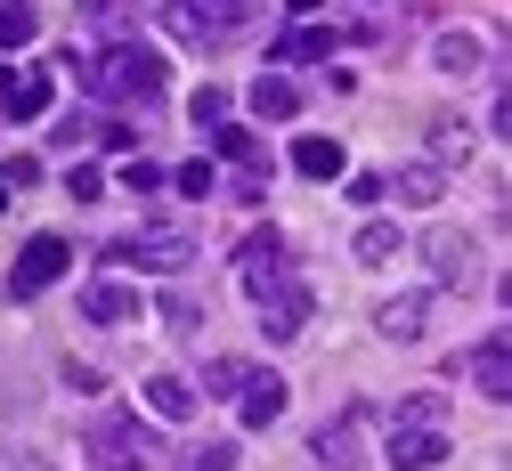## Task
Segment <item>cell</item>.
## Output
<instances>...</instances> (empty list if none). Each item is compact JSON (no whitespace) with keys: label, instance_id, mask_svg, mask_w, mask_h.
Here are the masks:
<instances>
[{"label":"cell","instance_id":"obj_1","mask_svg":"<svg viewBox=\"0 0 512 471\" xmlns=\"http://www.w3.org/2000/svg\"><path fill=\"white\" fill-rule=\"evenodd\" d=\"M90 90L114 98V106H155L163 98V57L155 49H114L98 74H90Z\"/></svg>","mask_w":512,"mask_h":471},{"label":"cell","instance_id":"obj_2","mask_svg":"<svg viewBox=\"0 0 512 471\" xmlns=\"http://www.w3.org/2000/svg\"><path fill=\"white\" fill-rule=\"evenodd\" d=\"M147 463H155V439H147L139 415L106 407V415L90 423V471H147Z\"/></svg>","mask_w":512,"mask_h":471},{"label":"cell","instance_id":"obj_3","mask_svg":"<svg viewBox=\"0 0 512 471\" xmlns=\"http://www.w3.org/2000/svg\"><path fill=\"white\" fill-rule=\"evenodd\" d=\"M236 268H244V293H252V301H277V293L293 285V268H285V236H277V228H252V236L236 244Z\"/></svg>","mask_w":512,"mask_h":471},{"label":"cell","instance_id":"obj_4","mask_svg":"<svg viewBox=\"0 0 512 471\" xmlns=\"http://www.w3.org/2000/svg\"><path fill=\"white\" fill-rule=\"evenodd\" d=\"M74 268V252H66V236H33L25 252H17V268H9V293L17 301H33V293H49L57 277Z\"/></svg>","mask_w":512,"mask_h":471},{"label":"cell","instance_id":"obj_5","mask_svg":"<svg viewBox=\"0 0 512 471\" xmlns=\"http://www.w3.org/2000/svg\"><path fill=\"white\" fill-rule=\"evenodd\" d=\"M171 33L179 41H220V33H236L244 25V0H171Z\"/></svg>","mask_w":512,"mask_h":471},{"label":"cell","instance_id":"obj_6","mask_svg":"<svg viewBox=\"0 0 512 471\" xmlns=\"http://www.w3.org/2000/svg\"><path fill=\"white\" fill-rule=\"evenodd\" d=\"M391 463H399V471H431V463H447V423L391 415Z\"/></svg>","mask_w":512,"mask_h":471},{"label":"cell","instance_id":"obj_7","mask_svg":"<svg viewBox=\"0 0 512 471\" xmlns=\"http://www.w3.org/2000/svg\"><path fill=\"white\" fill-rule=\"evenodd\" d=\"M423 260H431V277H439L447 293H464V285H472V268H480V252H472L464 228H431V236H423Z\"/></svg>","mask_w":512,"mask_h":471},{"label":"cell","instance_id":"obj_8","mask_svg":"<svg viewBox=\"0 0 512 471\" xmlns=\"http://www.w3.org/2000/svg\"><path fill=\"white\" fill-rule=\"evenodd\" d=\"M285 398H293V390H285L277 374H244V382H236V423H244V431H269V423L285 415Z\"/></svg>","mask_w":512,"mask_h":471},{"label":"cell","instance_id":"obj_9","mask_svg":"<svg viewBox=\"0 0 512 471\" xmlns=\"http://www.w3.org/2000/svg\"><path fill=\"white\" fill-rule=\"evenodd\" d=\"M114 260H147V268H187V260H196V236H187V228H147V236H131V244H114Z\"/></svg>","mask_w":512,"mask_h":471},{"label":"cell","instance_id":"obj_10","mask_svg":"<svg viewBox=\"0 0 512 471\" xmlns=\"http://www.w3.org/2000/svg\"><path fill=\"white\" fill-rule=\"evenodd\" d=\"M472 390L488 398V407L512 398V333H488V342L472 350Z\"/></svg>","mask_w":512,"mask_h":471},{"label":"cell","instance_id":"obj_11","mask_svg":"<svg viewBox=\"0 0 512 471\" xmlns=\"http://www.w3.org/2000/svg\"><path fill=\"white\" fill-rule=\"evenodd\" d=\"M309 455H317V471H366V455H358V415L326 423V431L309 439Z\"/></svg>","mask_w":512,"mask_h":471},{"label":"cell","instance_id":"obj_12","mask_svg":"<svg viewBox=\"0 0 512 471\" xmlns=\"http://www.w3.org/2000/svg\"><path fill=\"white\" fill-rule=\"evenodd\" d=\"M423 325H431V301H423V293H399V301L374 309V333H382V342H423Z\"/></svg>","mask_w":512,"mask_h":471},{"label":"cell","instance_id":"obj_13","mask_svg":"<svg viewBox=\"0 0 512 471\" xmlns=\"http://www.w3.org/2000/svg\"><path fill=\"white\" fill-rule=\"evenodd\" d=\"M49 98H57V82H49V74H17V82H0V106H9V122H41V114H49Z\"/></svg>","mask_w":512,"mask_h":471},{"label":"cell","instance_id":"obj_14","mask_svg":"<svg viewBox=\"0 0 512 471\" xmlns=\"http://www.w3.org/2000/svg\"><path fill=\"white\" fill-rule=\"evenodd\" d=\"M82 317H90V325H131V317H139V293L106 277V285H90V293H82Z\"/></svg>","mask_w":512,"mask_h":471},{"label":"cell","instance_id":"obj_15","mask_svg":"<svg viewBox=\"0 0 512 471\" xmlns=\"http://www.w3.org/2000/svg\"><path fill=\"white\" fill-rule=\"evenodd\" d=\"M317 57H334V25H317V17L277 41V65H317Z\"/></svg>","mask_w":512,"mask_h":471},{"label":"cell","instance_id":"obj_16","mask_svg":"<svg viewBox=\"0 0 512 471\" xmlns=\"http://www.w3.org/2000/svg\"><path fill=\"white\" fill-rule=\"evenodd\" d=\"M301 317H309V293H301V285H285L277 301H261V333H269V342H293Z\"/></svg>","mask_w":512,"mask_h":471},{"label":"cell","instance_id":"obj_17","mask_svg":"<svg viewBox=\"0 0 512 471\" xmlns=\"http://www.w3.org/2000/svg\"><path fill=\"white\" fill-rule=\"evenodd\" d=\"M147 415L155 423H187V415H196V390H187L179 374H155L147 382Z\"/></svg>","mask_w":512,"mask_h":471},{"label":"cell","instance_id":"obj_18","mask_svg":"<svg viewBox=\"0 0 512 471\" xmlns=\"http://www.w3.org/2000/svg\"><path fill=\"white\" fill-rule=\"evenodd\" d=\"M431 57H439V74H480V65H488L480 33H439V41H431Z\"/></svg>","mask_w":512,"mask_h":471},{"label":"cell","instance_id":"obj_19","mask_svg":"<svg viewBox=\"0 0 512 471\" xmlns=\"http://www.w3.org/2000/svg\"><path fill=\"white\" fill-rule=\"evenodd\" d=\"M252 114H269V122H285V114H301V90L277 74V65H269V74L261 82H252Z\"/></svg>","mask_w":512,"mask_h":471},{"label":"cell","instance_id":"obj_20","mask_svg":"<svg viewBox=\"0 0 512 471\" xmlns=\"http://www.w3.org/2000/svg\"><path fill=\"white\" fill-rule=\"evenodd\" d=\"M293 171L301 179H342V139H301L293 147Z\"/></svg>","mask_w":512,"mask_h":471},{"label":"cell","instance_id":"obj_21","mask_svg":"<svg viewBox=\"0 0 512 471\" xmlns=\"http://www.w3.org/2000/svg\"><path fill=\"white\" fill-rule=\"evenodd\" d=\"M431 155H439V163H464V155H472V122L439 114V122H431Z\"/></svg>","mask_w":512,"mask_h":471},{"label":"cell","instance_id":"obj_22","mask_svg":"<svg viewBox=\"0 0 512 471\" xmlns=\"http://www.w3.org/2000/svg\"><path fill=\"white\" fill-rule=\"evenodd\" d=\"M399 244H407V236H399L391 220H366V228H358V260H391Z\"/></svg>","mask_w":512,"mask_h":471},{"label":"cell","instance_id":"obj_23","mask_svg":"<svg viewBox=\"0 0 512 471\" xmlns=\"http://www.w3.org/2000/svg\"><path fill=\"white\" fill-rule=\"evenodd\" d=\"M33 41V9L25 0H0V49H25Z\"/></svg>","mask_w":512,"mask_h":471},{"label":"cell","instance_id":"obj_24","mask_svg":"<svg viewBox=\"0 0 512 471\" xmlns=\"http://www.w3.org/2000/svg\"><path fill=\"white\" fill-rule=\"evenodd\" d=\"M212 147H220L228 163H252V155H261V139H252V130H236V122H212Z\"/></svg>","mask_w":512,"mask_h":471},{"label":"cell","instance_id":"obj_25","mask_svg":"<svg viewBox=\"0 0 512 471\" xmlns=\"http://www.w3.org/2000/svg\"><path fill=\"white\" fill-rule=\"evenodd\" d=\"M391 195H407V204H431V195H439V171H431V163H415V171H399V179H391Z\"/></svg>","mask_w":512,"mask_h":471},{"label":"cell","instance_id":"obj_26","mask_svg":"<svg viewBox=\"0 0 512 471\" xmlns=\"http://www.w3.org/2000/svg\"><path fill=\"white\" fill-rule=\"evenodd\" d=\"M163 325H171V333H204V309L187 301V293H163Z\"/></svg>","mask_w":512,"mask_h":471},{"label":"cell","instance_id":"obj_27","mask_svg":"<svg viewBox=\"0 0 512 471\" xmlns=\"http://www.w3.org/2000/svg\"><path fill=\"white\" fill-rule=\"evenodd\" d=\"M187 114H196L204 130H212V122H228V90H220V82H204L196 98H187Z\"/></svg>","mask_w":512,"mask_h":471},{"label":"cell","instance_id":"obj_28","mask_svg":"<svg viewBox=\"0 0 512 471\" xmlns=\"http://www.w3.org/2000/svg\"><path fill=\"white\" fill-rule=\"evenodd\" d=\"M66 195H74V204H98V195H106V171L74 163V171H66Z\"/></svg>","mask_w":512,"mask_h":471},{"label":"cell","instance_id":"obj_29","mask_svg":"<svg viewBox=\"0 0 512 471\" xmlns=\"http://www.w3.org/2000/svg\"><path fill=\"white\" fill-rule=\"evenodd\" d=\"M171 187H179V195H212V163H179Z\"/></svg>","mask_w":512,"mask_h":471},{"label":"cell","instance_id":"obj_30","mask_svg":"<svg viewBox=\"0 0 512 471\" xmlns=\"http://www.w3.org/2000/svg\"><path fill=\"white\" fill-rule=\"evenodd\" d=\"M122 187H131V195H155V187H163V171H155V163H131V171H122Z\"/></svg>","mask_w":512,"mask_h":471},{"label":"cell","instance_id":"obj_31","mask_svg":"<svg viewBox=\"0 0 512 471\" xmlns=\"http://www.w3.org/2000/svg\"><path fill=\"white\" fill-rule=\"evenodd\" d=\"M196 471H236V439H220V447H204V455H196Z\"/></svg>","mask_w":512,"mask_h":471},{"label":"cell","instance_id":"obj_32","mask_svg":"<svg viewBox=\"0 0 512 471\" xmlns=\"http://www.w3.org/2000/svg\"><path fill=\"white\" fill-rule=\"evenodd\" d=\"M244 374H252V366H236V358H212V390H236Z\"/></svg>","mask_w":512,"mask_h":471},{"label":"cell","instance_id":"obj_33","mask_svg":"<svg viewBox=\"0 0 512 471\" xmlns=\"http://www.w3.org/2000/svg\"><path fill=\"white\" fill-rule=\"evenodd\" d=\"M317 9H326V0H285V17H293V25H309Z\"/></svg>","mask_w":512,"mask_h":471},{"label":"cell","instance_id":"obj_34","mask_svg":"<svg viewBox=\"0 0 512 471\" xmlns=\"http://www.w3.org/2000/svg\"><path fill=\"white\" fill-rule=\"evenodd\" d=\"M9 195H17V179H9V163H0V204H9Z\"/></svg>","mask_w":512,"mask_h":471}]
</instances>
